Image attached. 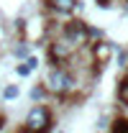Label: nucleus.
I'll list each match as a JSON object with an SVG mask.
<instances>
[{
  "instance_id": "11",
  "label": "nucleus",
  "mask_w": 128,
  "mask_h": 133,
  "mask_svg": "<svg viewBox=\"0 0 128 133\" xmlns=\"http://www.w3.org/2000/svg\"><path fill=\"white\" fill-rule=\"evenodd\" d=\"M87 36H100V28H87Z\"/></svg>"
},
{
  "instance_id": "9",
  "label": "nucleus",
  "mask_w": 128,
  "mask_h": 133,
  "mask_svg": "<svg viewBox=\"0 0 128 133\" xmlns=\"http://www.w3.org/2000/svg\"><path fill=\"white\" fill-rule=\"evenodd\" d=\"M126 62H128V51H120V54H118V64L126 66Z\"/></svg>"
},
{
  "instance_id": "7",
  "label": "nucleus",
  "mask_w": 128,
  "mask_h": 133,
  "mask_svg": "<svg viewBox=\"0 0 128 133\" xmlns=\"http://www.w3.org/2000/svg\"><path fill=\"white\" fill-rule=\"evenodd\" d=\"M120 100H123V102H128V77H126V82L120 84Z\"/></svg>"
},
{
  "instance_id": "4",
  "label": "nucleus",
  "mask_w": 128,
  "mask_h": 133,
  "mask_svg": "<svg viewBox=\"0 0 128 133\" xmlns=\"http://www.w3.org/2000/svg\"><path fill=\"white\" fill-rule=\"evenodd\" d=\"M46 5L54 13H62V16H69V13H74V10L80 8L77 0H46Z\"/></svg>"
},
{
  "instance_id": "2",
  "label": "nucleus",
  "mask_w": 128,
  "mask_h": 133,
  "mask_svg": "<svg viewBox=\"0 0 128 133\" xmlns=\"http://www.w3.org/2000/svg\"><path fill=\"white\" fill-rule=\"evenodd\" d=\"M46 87L51 92H56V95H64V92H69L74 87V77L69 72H64V69H54L46 77Z\"/></svg>"
},
{
  "instance_id": "8",
  "label": "nucleus",
  "mask_w": 128,
  "mask_h": 133,
  "mask_svg": "<svg viewBox=\"0 0 128 133\" xmlns=\"http://www.w3.org/2000/svg\"><path fill=\"white\" fill-rule=\"evenodd\" d=\"M26 54H28V46H26V44L16 46V56H26Z\"/></svg>"
},
{
  "instance_id": "6",
  "label": "nucleus",
  "mask_w": 128,
  "mask_h": 133,
  "mask_svg": "<svg viewBox=\"0 0 128 133\" xmlns=\"http://www.w3.org/2000/svg\"><path fill=\"white\" fill-rule=\"evenodd\" d=\"M3 97H5V100H16L18 97V87H16V84H8V87L3 90Z\"/></svg>"
},
{
  "instance_id": "5",
  "label": "nucleus",
  "mask_w": 128,
  "mask_h": 133,
  "mask_svg": "<svg viewBox=\"0 0 128 133\" xmlns=\"http://www.w3.org/2000/svg\"><path fill=\"white\" fill-rule=\"evenodd\" d=\"M49 54H51L54 62H59V59H64V56H69V44H67V41H56V44H51Z\"/></svg>"
},
{
  "instance_id": "3",
  "label": "nucleus",
  "mask_w": 128,
  "mask_h": 133,
  "mask_svg": "<svg viewBox=\"0 0 128 133\" xmlns=\"http://www.w3.org/2000/svg\"><path fill=\"white\" fill-rule=\"evenodd\" d=\"M64 33H67L69 44H80L82 38L87 36V26H85L82 21H69V23H67V28H64Z\"/></svg>"
},
{
  "instance_id": "1",
  "label": "nucleus",
  "mask_w": 128,
  "mask_h": 133,
  "mask_svg": "<svg viewBox=\"0 0 128 133\" xmlns=\"http://www.w3.org/2000/svg\"><path fill=\"white\" fill-rule=\"evenodd\" d=\"M26 125L31 133H49L51 131V113L44 105H33L26 115Z\"/></svg>"
},
{
  "instance_id": "12",
  "label": "nucleus",
  "mask_w": 128,
  "mask_h": 133,
  "mask_svg": "<svg viewBox=\"0 0 128 133\" xmlns=\"http://www.w3.org/2000/svg\"><path fill=\"white\" fill-rule=\"evenodd\" d=\"M126 13H128V3H126Z\"/></svg>"
},
{
  "instance_id": "10",
  "label": "nucleus",
  "mask_w": 128,
  "mask_h": 133,
  "mask_svg": "<svg viewBox=\"0 0 128 133\" xmlns=\"http://www.w3.org/2000/svg\"><path fill=\"white\" fill-rule=\"evenodd\" d=\"M31 97H33V100H41V97H44V90H41V87L31 90Z\"/></svg>"
}]
</instances>
